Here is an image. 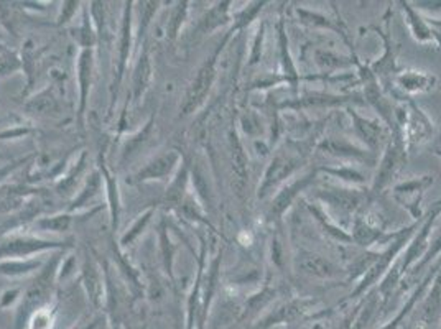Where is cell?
Masks as SVG:
<instances>
[{
    "label": "cell",
    "mask_w": 441,
    "mask_h": 329,
    "mask_svg": "<svg viewBox=\"0 0 441 329\" xmlns=\"http://www.w3.org/2000/svg\"><path fill=\"white\" fill-rule=\"evenodd\" d=\"M61 242L40 239L33 236H8L0 239V260H28L32 255L61 249Z\"/></svg>",
    "instance_id": "6da1fadb"
},
{
    "label": "cell",
    "mask_w": 441,
    "mask_h": 329,
    "mask_svg": "<svg viewBox=\"0 0 441 329\" xmlns=\"http://www.w3.org/2000/svg\"><path fill=\"white\" fill-rule=\"evenodd\" d=\"M59 259H53L52 265L48 263V267L42 268V272L38 273V277L35 278L32 285L28 287L25 298L22 301V308L18 311V325H22L23 321H27L28 316H32L35 311H38L40 308H43L45 303L48 301L49 295H52L53 283H54V273H57V265Z\"/></svg>",
    "instance_id": "7a4b0ae2"
},
{
    "label": "cell",
    "mask_w": 441,
    "mask_h": 329,
    "mask_svg": "<svg viewBox=\"0 0 441 329\" xmlns=\"http://www.w3.org/2000/svg\"><path fill=\"white\" fill-rule=\"evenodd\" d=\"M180 160V155L177 151L170 150L165 154L155 156L152 161H148L142 170L135 175V181L137 183H145V181H155V180H167L168 176L177 168Z\"/></svg>",
    "instance_id": "3957f363"
},
{
    "label": "cell",
    "mask_w": 441,
    "mask_h": 329,
    "mask_svg": "<svg viewBox=\"0 0 441 329\" xmlns=\"http://www.w3.org/2000/svg\"><path fill=\"white\" fill-rule=\"evenodd\" d=\"M211 79H213V62H209L204 64L201 69H199L196 79L193 81L192 88L188 89L187 96H184V100L182 105V110L184 115L193 112V110L198 108V104L201 103L204 94H206V91L209 89Z\"/></svg>",
    "instance_id": "277c9868"
},
{
    "label": "cell",
    "mask_w": 441,
    "mask_h": 329,
    "mask_svg": "<svg viewBox=\"0 0 441 329\" xmlns=\"http://www.w3.org/2000/svg\"><path fill=\"white\" fill-rule=\"evenodd\" d=\"M93 66L94 58L91 50H83L79 54V63H78V84H79V120L83 119L84 110H86L88 104V96L89 88H91V79H93Z\"/></svg>",
    "instance_id": "5b68a950"
},
{
    "label": "cell",
    "mask_w": 441,
    "mask_h": 329,
    "mask_svg": "<svg viewBox=\"0 0 441 329\" xmlns=\"http://www.w3.org/2000/svg\"><path fill=\"white\" fill-rule=\"evenodd\" d=\"M150 79H152V64H150V57L147 50L140 54L137 66L134 69V78H132V89H134V98L140 99L147 91Z\"/></svg>",
    "instance_id": "8992f818"
},
{
    "label": "cell",
    "mask_w": 441,
    "mask_h": 329,
    "mask_svg": "<svg viewBox=\"0 0 441 329\" xmlns=\"http://www.w3.org/2000/svg\"><path fill=\"white\" fill-rule=\"evenodd\" d=\"M130 4L125 8V15H124V22H122V37H120V48H119V78L117 83L122 79L124 71H125V63L129 59V53H130V43H132V35H130Z\"/></svg>",
    "instance_id": "52a82bcc"
},
{
    "label": "cell",
    "mask_w": 441,
    "mask_h": 329,
    "mask_svg": "<svg viewBox=\"0 0 441 329\" xmlns=\"http://www.w3.org/2000/svg\"><path fill=\"white\" fill-rule=\"evenodd\" d=\"M42 267V262L28 259V260H0V273L4 275H23V273L33 272Z\"/></svg>",
    "instance_id": "ba28073f"
},
{
    "label": "cell",
    "mask_w": 441,
    "mask_h": 329,
    "mask_svg": "<svg viewBox=\"0 0 441 329\" xmlns=\"http://www.w3.org/2000/svg\"><path fill=\"white\" fill-rule=\"evenodd\" d=\"M37 226L43 231H52V232H66L71 226V216L61 214V216H52V217H43L37 222Z\"/></svg>",
    "instance_id": "9c48e42d"
},
{
    "label": "cell",
    "mask_w": 441,
    "mask_h": 329,
    "mask_svg": "<svg viewBox=\"0 0 441 329\" xmlns=\"http://www.w3.org/2000/svg\"><path fill=\"white\" fill-rule=\"evenodd\" d=\"M53 325V316L47 308H40L38 311H35L30 316L28 329H52Z\"/></svg>",
    "instance_id": "30bf717a"
},
{
    "label": "cell",
    "mask_w": 441,
    "mask_h": 329,
    "mask_svg": "<svg viewBox=\"0 0 441 329\" xmlns=\"http://www.w3.org/2000/svg\"><path fill=\"white\" fill-rule=\"evenodd\" d=\"M150 216H152V211H148V212H145L143 216H140L139 219H137V222H135V224L132 226V229H129V232L127 234L124 236V239H122V244H129V242H132L135 237H137L139 234H140V231L143 229L145 227V224H147L148 222V219H150Z\"/></svg>",
    "instance_id": "8fae6325"
},
{
    "label": "cell",
    "mask_w": 441,
    "mask_h": 329,
    "mask_svg": "<svg viewBox=\"0 0 441 329\" xmlns=\"http://www.w3.org/2000/svg\"><path fill=\"white\" fill-rule=\"evenodd\" d=\"M20 68L18 59L12 53H0V76L13 73L15 69Z\"/></svg>",
    "instance_id": "7c38bea8"
},
{
    "label": "cell",
    "mask_w": 441,
    "mask_h": 329,
    "mask_svg": "<svg viewBox=\"0 0 441 329\" xmlns=\"http://www.w3.org/2000/svg\"><path fill=\"white\" fill-rule=\"evenodd\" d=\"M23 163V160H17V161H12V163H7V165H4V166H0V185L4 183L5 180L8 178L10 175L13 173L15 170L18 168L20 165Z\"/></svg>",
    "instance_id": "4fadbf2b"
}]
</instances>
